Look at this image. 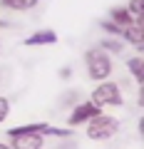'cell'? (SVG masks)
I'll list each match as a JSON object with an SVG mask.
<instances>
[{"instance_id":"cell-1","label":"cell","mask_w":144,"mask_h":149,"mask_svg":"<svg viewBox=\"0 0 144 149\" xmlns=\"http://www.w3.org/2000/svg\"><path fill=\"white\" fill-rule=\"evenodd\" d=\"M85 124H87V137H90L92 142H109V139L117 137V132H119L117 117H109L104 112H97L95 117H90Z\"/></svg>"},{"instance_id":"cell-2","label":"cell","mask_w":144,"mask_h":149,"mask_svg":"<svg viewBox=\"0 0 144 149\" xmlns=\"http://www.w3.org/2000/svg\"><path fill=\"white\" fill-rule=\"evenodd\" d=\"M85 65H87V74L90 80L99 82V80H107L112 74V55L102 47H92L85 52Z\"/></svg>"},{"instance_id":"cell-3","label":"cell","mask_w":144,"mask_h":149,"mask_svg":"<svg viewBox=\"0 0 144 149\" xmlns=\"http://www.w3.org/2000/svg\"><path fill=\"white\" fill-rule=\"evenodd\" d=\"M90 102H95L99 109H104V107H122L124 97H122V90H119L117 82L99 80V85H97L95 90H92V95H90Z\"/></svg>"},{"instance_id":"cell-4","label":"cell","mask_w":144,"mask_h":149,"mask_svg":"<svg viewBox=\"0 0 144 149\" xmlns=\"http://www.w3.org/2000/svg\"><path fill=\"white\" fill-rule=\"evenodd\" d=\"M97 112H102V109L95 104V102L87 100V102H82V104H77L75 109H72V114L67 117V124L70 127H80V124H85L90 117H95Z\"/></svg>"},{"instance_id":"cell-5","label":"cell","mask_w":144,"mask_h":149,"mask_svg":"<svg viewBox=\"0 0 144 149\" xmlns=\"http://www.w3.org/2000/svg\"><path fill=\"white\" fill-rule=\"evenodd\" d=\"M13 149H42L45 147V134L40 132H27V134H15L10 139Z\"/></svg>"},{"instance_id":"cell-6","label":"cell","mask_w":144,"mask_h":149,"mask_svg":"<svg viewBox=\"0 0 144 149\" xmlns=\"http://www.w3.org/2000/svg\"><path fill=\"white\" fill-rule=\"evenodd\" d=\"M57 42V32L55 30H40L35 35L25 37V45L27 47H38V45H55Z\"/></svg>"},{"instance_id":"cell-7","label":"cell","mask_w":144,"mask_h":149,"mask_svg":"<svg viewBox=\"0 0 144 149\" xmlns=\"http://www.w3.org/2000/svg\"><path fill=\"white\" fill-rule=\"evenodd\" d=\"M122 37L127 40L129 45H134V47L142 52V47H144V32H142V22H134V25H127L124 27V32H122Z\"/></svg>"},{"instance_id":"cell-8","label":"cell","mask_w":144,"mask_h":149,"mask_svg":"<svg viewBox=\"0 0 144 149\" xmlns=\"http://www.w3.org/2000/svg\"><path fill=\"white\" fill-rule=\"evenodd\" d=\"M109 17H112V22H114V25H119V27H127V25H134V22H139V20H134V17H132V13L127 10V5L112 8Z\"/></svg>"},{"instance_id":"cell-9","label":"cell","mask_w":144,"mask_h":149,"mask_svg":"<svg viewBox=\"0 0 144 149\" xmlns=\"http://www.w3.org/2000/svg\"><path fill=\"white\" fill-rule=\"evenodd\" d=\"M40 0H0V5L8 8V10H15V13H25V10H32Z\"/></svg>"},{"instance_id":"cell-10","label":"cell","mask_w":144,"mask_h":149,"mask_svg":"<svg viewBox=\"0 0 144 149\" xmlns=\"http://www.w3.org/2000/svg\"><path fill=\"white\" fill-rule=\"evenodd\" d=\"M127 70L132 72V77L139 82V85L144 82V60L142 57H129L127 60Z\"/></svg>"},{"instance_id":"cell-11","label":"cell","mask_w":144,"mask_h":149,"mask_svg":"<svg viewBox=\"0 0 144 149\" xmlns=\"http://www.w3.org/2000/svg\"><path fill=\"white\" fill-rule=\"evenodd\" d=\"M99 47L107 50L109 55H119V52L124 50V42H122V40H114V37H107V40H102Z\"/></svg>"},{"instance_id":"cell-12","label":"cell","mask_w":144,"mask_h":149,"mask_svg":"<svg viewBox=\"0 0 144 149\" xmlns=\"http://www.w3.org/2000/svg\"><path fill=\"white\" fill-rule=\"evenodd\" d=\"M127 10L132 13L134 20L142 22L144 20V0H129V3H127Z\"/></svg>"},{"instance_id":"cell-13","label":"cell","mask_w":144,"mask_h":149,"mask_svg":"<svg viewBox=\"0 0 144 149\" xmlns=\"http://www.w3.org/2000/svg\"><path fill=\"white\" fill-rule=\"evenodd\" d=\"M10 114V102H8V97H0V122Z\"/></svg>"},{"instance_id":"cell-14","label":"cell","mask_w":144,"mask_h":149,"mask_svg":"<svg viewBox=\"0 0 144 149\" xmlns=\"http://www.w3.org/2000/svg\"><path fill=\"white\" fill-rule=\"evenodd\" d=\"M70 74H72V70H70V67H62V70H60V77H62V80H67Z\"/></svg>"},{"instance_id":"cell-15","label":"cell","mask_w":144,"mask_h":149,"mask_svg":"<svg viewBox=\"0 0 144 149\" xmlns=\"http://www.w3.org/2000/svg\"><path fill=\"white\" fill-rule=\"evenodd\" d=\"M0 27H8V22H5V20H0Z\"/></svg>"},{"instance_id":"cell-16","label":"cell","mask_w":144,"mask_h":149,"mask_svg":"<svg viewBox=\"0 0 144 149\" xmlns=\"http://www.w3.org/2000/svg\"><path fill=\"white\" fill-rule=\"evenodd\" d=\"M0 74H3V72H0ZM0 82H3V77H0Z\"/></svg>"}]
</instances>
